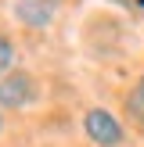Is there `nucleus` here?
I'll return each mask as SVG.
<instances>
[{
    "label": "nucleus",
    "instance_id": "20e7f679",
    "mask_svg": "<svg viewBox=\"0 0 144 147\" xmlns=\"http://www.w3.org/2000/svg\"><path fill=\"white\" fill-rule=\"evenodd\" d=\"M126 111H130V119H137L144 126V76H141V83H137V90L126 97Z\"/></svg>",
    "mask_w": 144,
    "mask_h": 147
},
{
    "label": "nucleus",
    "instance_id": "7ed1b4c3",
    "mask_svg": "<svg viewBox=\"0 0 144 147\" xmlns=\"http://www.w3.org/2000/svg\"><path fill=\"white\" fill-rule=\"evenodd\" d=\"M14 14H18L22 25L43 29L50 22V14H54V7H50V0H18V4H14Z\"/></svg>",
    "mask_w": 144,
    "mask_h": 147
},
{
    "label": "nucleus",
    "instance_id": "39448f33",
    "mask_svg": "<svg viewBox=\"0 0 144 147\" xmlns=\"http://www.w3.org/2000/svg\"><path fill=\"white\" fill-rule=\"evenodd\" d=\"M11 57H14V54H11V43L0 36V72H7V68H11Z\"/></svg>",
    "mask_w": 144,
    "mask_h": 147
},
{
    "label": "nucleus",
    "instance_id": "423d86ee",
    "mask_svg": "<svg viewBox=\"0 0 144 147\" xmlns=\"http://www.w3.org/2000/svg\"><path fill=\"white\" fill-rule=\"evenodd\" d=\"M115 4H130V0H115Z\"/></svg>",
    "mask_w": 144,
    "mask_h": 147
},
{
    "label": "nucleus",
    "instance_id": "f257e3e1",
    "mask_svg": "<svg viewBox=\"0 0 144 147\" xmlns=\"http://www.w3.org/2000/svg\"><path fill=\"white\" fill-rule=\"evenodd\" d=\"M83 129H86V136H90L94 144H101V147H115V144L122 140L119 122H115L105 108H90L86 119H83Z\"/></svg>",
    "mask_w": 144,
    "mask_h": 147
},
{
    "label": "nucleus",
    "instance_id": "f03ea898",
    "mask_svg": "<svg viewBox=\"0 0 144 147\" xmlns=\"http://www.w3.org/2000/svg\"><path fill=\"white\" fill-rule=\"evenodd\" d=\"M33 97H36V83L29 72L4 76V83H0V104L4 108H25V104H33Z\"/></svg>",
    "mask_w": 144,
    "mask_h": 147
}]
</instances>
